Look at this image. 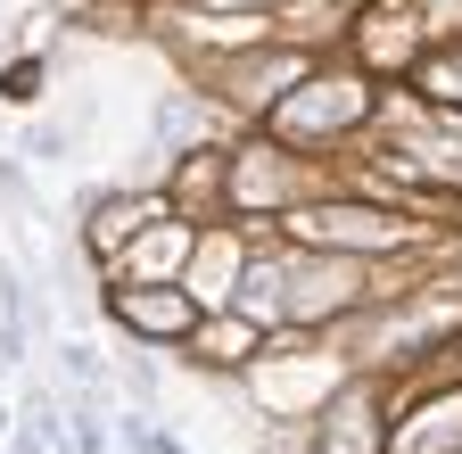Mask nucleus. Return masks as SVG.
<instances>
[{"instance_id":"nucleus-7","label":"nucleus","mask_w":462,"mask_h":454,"mask_svg":"<svg viewBox=\"0 0 462 454\" xmlns=\"http://www.w3.org/2000/svg\"><path fill=\"white\" fill-rule=\"evenodd\" d=\"M9 430H17V422H9V405H0V438H9Z\"/></svg>"},{"instance_id":"nucleus-4","label":"nucleus","mask_w":462,"mask_h":454,"mask_svg":"<svg viewBox=\"0 0 462 454\" xmlns=\"http://www.w3.org/2000/svg\"><path fill=\"white\" fill-rule=\"evenodd\" d=\"M322 454H372L364 405H338V413H322Z\"/></svg>"},{"instance_id":"nucleus-3","label":"nucleus","mask_w":462,"mask_h":454,"mask_svg":"<svg viewBox=\"0 0 462 454\" xmlns=\"http://www.w3.org/2000/svg\"><path fill=\"white\" fill-rule=\"evenodd\" d=\"M199 133H207V107H199L190 91H173V99L157 107V141H165V149H182V141H199Z\"/></svg>"},{"instance_id":"nucleus-6","label":"nucleus","mask_w":462,"mask_h":454,"mask_svg":"<svg viewBox=\"0 0 462 454\" xmlns=\"http://www.w3.org/2000/svg\"><path fill=\"white\" fill-rule=\"evenodd\" d=\"M0 190H9V199H25V174H17V157H0Z\"/></svg>"},{"instance_id":"nucleus-2","label":"nucleus","mask_w":462,"mask_h":454,"mask_svg":"<svg viewBox=\"0 0 462 454\" xmlns=\"http://www.w3.org/2000/svg\"><path fill=\"white\" fill-rule=\"evenodd\" d=\"M9 438H17V454H67V422H58V396L50 388H33V405H25V422Z\"/></svg>"},{"instance_id":"nucleus-1","label":"nucleus","mask_w":462,"mask_h":454,"mask_svg":"<svg viewBox=\"0 0 462 454\" xmlns=\"http://www.w3.org/2000/svg\"><path fill=\"white\" fill-rule=\"evenodd\" d=\"M107 314L125 322V330H141V338H190V330H199L190 290H173V281H141V290H116V298H107Z\"/></svg>"},{"instance_id":"nucleus-5","label":"nucleus","mask_w":462,"mask_h":454,"mask_svg":"<svg viewBox=\"0 0 462 454\" xmlns=\"http://www.w3.org/2000/svg\"><path fill=\"white\" fill-rule=\"evenodd\" d=\"M0 83H9V99H33V83H42V67H9V75H0Z\"/></svg>"}]
</instances>
